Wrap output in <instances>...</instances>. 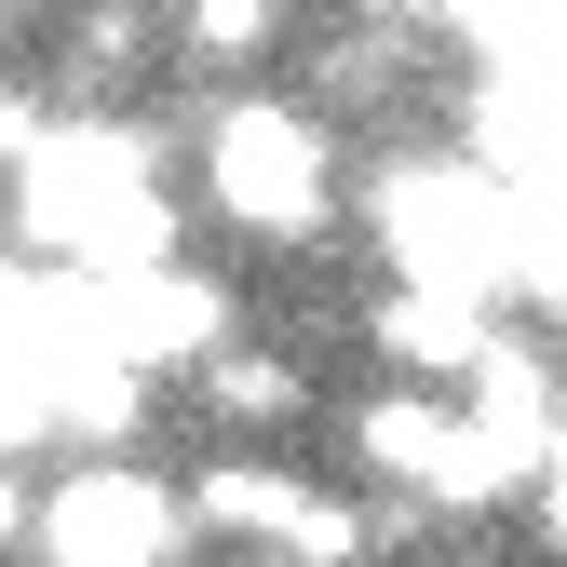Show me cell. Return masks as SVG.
Here are the masks:
<instances>
[{
    "label": "cell",
    "mask_w": 567,
    "mask_h": 567,
    "mask_svg": "<svg viewBox=\"0 0 567 567\" xmlns=\"http://www.w3.org/2000/svg\"><path fill=\"white\" fill-rule=\"evenodd\" d=\"M14 203H28V244L68 257V270H135V257L176 244L150 135H41V150L14 163Z\"/></svg>",
    "instance_id": "1"
},
{
    "label": "cell",
    "mask_w": 567,
    "mask_h": 567,
    "mask_svg": "<svg viewBox=\"0 0 567 567\" xmlns=\"http://www.w3.org/2000/svg\"><path fill=\"white\" fill-rule=\"evenodd\" d=\"M324 176H338L324 122L284 109V95H230L217 135H203V189H217L244 230H311L324 217Z\"/></svg>",
    "instance_id": "2"
},
{
    "label": "cell",
    "mask_w": 567,
    "mask_h": 567,
    "mask_svg": "<svg viewBox=\"0 0 567 567\" xmlns=\"http://www.w3.org/2000/svg\"><path fill=\"white\" fill-rule=\"evenodd\" d=\"M28 540L68 554V567H163V554L189 540V501L150 486V473H122V460H82V473L28 514Z\"/></svg>",
    "instance_id": "3"
},
{
    "label": "cell",
    "mask_w": 567,
    "mask_h": 567,
    "mask_svg": "<svg viewBox=\"0 0 567 567\" xmlns=\"http://www.w3.org/2000/svg\"><path fill=\"white\" fill-rule=\"evenodd\" d=\"M379 217H392L405 270H446V284H501V257H514V217H501V189L473 163H392Z\"/></svg>",
    "instance_id": "4"
},
{
    "label": "cell",
    "mask_w": 567,
    "mask_h": 567,
    "mask_svg": "<svg viewBox=\"0 0 567 567\" xmlns=\"http://www.w3.org/2000/svg\"><path fill=\"white\" fill-rule=\"evenodd\" d=\"M379 351L419 379H460L486 351V284H446V270H405V298H379Z\"/></svg>",
    "instance_id": "5"
},
{
    "label": "cell",
    "mask_w": 567,
    "mask_h": 567,
    "mask_svg": "<svg viewBox=\"0 0 567 567\" xmlns=\"http://www.w3.org/2000/svg\"><path fill=\"white\" fill-rule=\"evenodd\" d=\"M298 514H311V486L298 473H270V460H217V473H203L189 486V527H230V540H298Z\"/></svg>",
    "instance_id": "6"
},
{
    "label": "cell",
    "mask_w": 567,
    "mask_h": 567,
    "mask_svg": "<svg viewBox=\"0 0 567 567\" xmlns=\"http://www.w3.org/2000/svg\"><path fill=\"white\" fill-rule=\"evenodd\" d=\"M446 446H460V392H392V405H365V460L392 486H446Z\"/></svg>",
    "instance_id": "7"
},
{
    "label": "cell",
    "mask_w": 567,
    "mask_h": 567,
    "mask_svg": "<svg viewBox=\"0 0 567 567\" xmlns=\"http://www.w3.org/2000/svg\"><path fill=\"white\" fill-rule=\"evenodd\" d=\"M203 405L244 419V433H270V419H298V365H270V351H217V365H203Z\"/></svg>",
    "instance_id": "8"
},
{
    "label": "cell",
    "mask_w": 567,
    "mask_h": 567,
    "mask_svg": "<svg viewBox=\"0 0 567 567\" xmlns=\"http://www.w3.org/2000/svg\"><path fill=\"white\" fill-rule=\"evenodd\" d=\"M270 28H284V0H189V54L203 68H257Z\"/></svg>",
    "instance_id": "9"
},
{
    "label": "cell",
    "mask_w": 567,
    "mask_h": 567,
    "mask_svg": "<svg viewBox=\"0 0 567 567\" xmlns=\"http://www.w3.org/2000/svg\"><path fill=\"white\" fill-rule=\"evenodd\" d=\"M540 527L567 540V392H554V446H540Z\"/></svg>",
    "instance_id": "10"
},
{
    "label": "cell",
    "mask_w": 567,
    "mask_h": 567,
    "mask_svg": "<svg viewBox=\"0 0 567 567\" xmlns=\"http://www.w3.org/2000/svg\"><path fill=\"white\" fill-rule=\"evenodd\" d=\"M28 150H41V109H28V95H0V163H28Z\"/></svg>",
    "instance_id": "11"
},
{
    "label": "cell",
    "mask_w": 567,
    "mask_h": 567,
    "mask_svg": "<svg viewBox=\"0 0 567 567\" xmlns=\"http://www.w3.org/2000/svg\"><path fill=\"white\" fill-rule=\"evenodd\" d=\"M0 540H28V486L14 473H0Z\"/></svg>",
    "instance_id": "12"
},
{
    "label": "cell",
    "mask_w": 567,
    "mask_h": 567,
    "mask_svg": "<svg viewBox=\"0 0 567 567\" xmlns=\"http://www.w3.org/2000/svg\"><path fill=\"white\" fill-rule=\"evenodd\" d=\"M351 14H419V0H351Z\"/></svg>",
    "instance_id": "13"
},
{
    "label": "cell",
    "mask_w": 567,
    "mask_h": 567,
    "mask_svg": "<svg viewBox=\"0 0 567 567\" xmlns=\"http://www.w3.org/2000/svg\"><path fill=\"white\" fill-rule=\"evenodd\" d=\"M0 14H28V0H0Z\"/></svg>",
    "instance_id": "14"
}]
</instances>
